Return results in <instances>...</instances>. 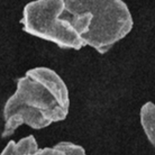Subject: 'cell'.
Returning a JSON list of instances; mask_svg holds the SVG:
<instances>
[{
	"mask_svg": "<svg viewBox=\"0 0 155 155\" xmlns=\"http://www.w3.org/2000/svg\"><path fill=\"white\" fill-rule=\"evenodd\" d=\"M68 114L69 109L62 107L41 82L27 74L17 80L15 93L4 107V118L15 116L21 125L33 129H43L62 121Z\"/></svg>",
	"mask_w": 155,
	"mask_h": 155,
	"instance_id": "cell-2",
	"label": "cell"
},
{
	"mask_svg": "<svg viewBox=\"0 0 155 155\" xmlns=\"http://www.w3.org/2000/svg\"><path fill=\"white\" fill-rule=\"evenodd\" d=\"M26 74L41 82L54 96L55 99L62 107L66 109L70 108L69 89L66 87L65 82L62 80V78L55 71L48 69V68L38 66V68H34V69L28 70Z\"/></svg>",
	"mask_w": 155,
	"mask_h": 155,
	"instance_id": "cell-4",
	"label": "cell"
},
{
	"mask_svg": "<svg viewBox=\"0 0 155 155\" xmlns=\"http://www.w3.org/2000/svg\"><path fill=\"white\" fill-rule=\"evenodd\" d=\"M54 148V153L56 155H84L85 150L80 145L73 144L71 142H60L56 145L53 146Z\"/></svg>",
	"mask_w": 155,
	"mask_h": 155,
	"instance_id": "cell-7",
	"label": "cell"
},
{
	"mask_svg": "<svg viewBox=\"0 0 155 155\" xmlns=\"http://www.w3.org/2000/svg\"><path fill=\"white\" fill-rule=\"evenodd\" d=\"M64 12V0H34L25 6L20 24L29 35L54 43L61 48L81 50L87 44Z\"/></svg>",
	"mask_w": 155,
	"mask_h": 155,
	"instance_id": "cell-3",
	"label": "cell"
},
{
	"mask_svg": "<svg viewBox=\"0 0 155 155\" xmlns=\"http://www.w3.org/2000/svg\"><path fill=\"white\" fill-rule=\"evenodd\" d=\"M140 117L144 133L155 148V104L152 101L145 102L140 108Z\"/></svg>",
	"mask_w": 155,
	"mask_h": 155,
	"instance_id": "cell-6",
	"label": "cell"
},
{
	"mask_svg": "<svg viewBox=\"0 0 155 155\" xmlns=\"http://www.w3.org/2000/svg\"><path fill=\"white\" fill-rule=\"evenodd\" d=\"M39 147L37 140H36L35 136L29 135L24 137L19 142H14L10 140L9 143L6 145V147L2 150L1 155L7 154H21V155H34L37 154Z\"/></svg>",
	"mask_w": 155,
	"mask_h": 155,
	"instance_id": "cell-5",
	"label": "cell"
},
{
	"mask_svg": "<svg viewBox=\"0 0 155 155\" xmlns=\"http://www.w3.org/2000/svg\"><path fill=\"white\" fill-rule=\"evenodd\" d=\"M64 2L65 15H91L90 29L82 38L87 46L100 54L113 48L134 26L129 8L123 0H64Z\"/></svg>",
	"mask_w": 155,
	"mask_h": 155,
	"instance_id": "cell-1",
	"label": "cell"
}]
</instances>
